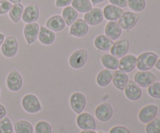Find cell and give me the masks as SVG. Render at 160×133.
<instances>
[{"label":"cell","mask_w":160,"mask_h":133,"mask_svg":"<svg viewBox=\"0 0 160 133\" xmlns=\"http://www.w3.org/2000/svg\"><path fill=\"white\" fill-rule=\"evenodd\" d=\"M158 60V55L152 51H146L137 58V68L140 71H148L155 66Z\"/></svg>","instance_id":"1"},{"label":"cell","mask_w":160,"mask_h":133,"mask_svg":"<svg viewBox=\"0 0 160 133\" xmlns=\"http://www.w3.org/2000/svg\"><path fill=\"white\" fill-rule=\"evenodd\" d=\"M21 104L23 110L29 114H36L42 110L38 98L31 93H28L23 97Z\"/></svg>","instance_id":"2"},{"label":"cell","mask_w":160,"mask_h":133,"mask_svg":"<svg viewBox=\"0 0 160 133\" xmlns=\"http://www.w3.org/2000/svg\"><path fill=\"white\" fill-rule=\"evenodd\" d=\"M88 59V53L85 49L73 51L69 58V64L74 69H80L85 65Z\"/></svg>","instance_id":"3"},{"label":"cell","mask_w":160,"mask_h":133,"mask_svg":"<svg viewBox=\"0 0 160 133\" xmlns=\"http://www.w3.org/2000/svg\"><path fill=\"white\" fill-rule=\"evenodd\" d=\"M18 41L14 36H9L4 40L1 47L2 54L6 58H12L18 51Z\"/></svg>","instance_id":"4"},{"label":"cell","mask_w":160,"mask_h":133,"mask_svg":"<svg viewBox=\"0 0 160 133\" xmlns=\"http://www.w3.org/2000/svg\"><path fill=\"white\" fill-rule=\"evenodd\" d=\"M139 20V16L133 12L127 11L123 12L121 17L118 20V23L122 29L125 31H130L133 29Z\"/></svg>","instance_id":"5"},{"label":"cell","mask_w":160,"mask_h":133,"mask_svg":"<svg viewBox=\"0 0 160 133\" xmlns=\"http://www.w3.org/2000/svg\"><path fill=\"white\" fill-rule=\"evenodd\" d=\"M23 80L21 74L17 70H12L6 78V87L10 91L17 92L21 90Z\"/></svg>","instance_id":"6"},{"label":"cell","mask_w":160,"mask_h":133,"mask_svg":"<svg viewBox=\"0 0 160 133\" xmlns=\"http://www.w3.org/2000/svg\"><path fill=\"white\" fill-rule=\"evenodd\" d=\"M134 81L142 88H148L151 84L156 81V76L152 72L139 71L135 73L134 76Z\"/></svg>","instance_id":"7"},{"label":"cell","mask_w":160,"mask_h":133,"mask_svg":"<svg viewBox=\"0 0 160 133\" xmlns=\"http://www.w3.org/2000/svg\"><path fill=\"white\" fill-rule=\"evenodd\" d=\"M77 125L82 130H95L96 122L91 114L84 112L78 115L76 120Z\"/></svg>","instance_id":"8"},{"label":"cell","mask_w":160,"mask_h":133,"mask_svg":"<svg viewBox=\"0 0 160 133\" xmlns=\"http://www.w3.org/2000/svg\"><path fill=\"white\" fill-rule=\"evenodd\" d=\"M70 104L72 110L77 114L82 113L87 104V100L82 93L76 92L70 96Z\"/></svg>","instance_id":"9"},{"label":"cell","mask_w":160,"mask_h":133,"mask_svg":"<svg viewBox=\"0 0 160 133\" xmlns=\"http://www.w3.org/2000/svg\"><path fill=\"white\" fill-rule=\"evenodd\" d=\"M89 31V26L84 19H77L71 24L70 28V35L76 37H83L88 34Z\"/></svg>","instance_id":"10"},{"label":"cell","mask_w":160,"mask_h":133,"mask_svg":"<svg viewBox=\"0 0 160 133\" xmlns=\"http://www.w3.org/2000/svg\"><path fill=\"white\" fill-rule=\"evenodd\" d=\"M158 113V107L155 104H148L140 110L138 113L139 121L144 124H148L152 121Z\"/></svg>","instance_id":"11"},{"label":"cell","mask_w":160,"mask_h":133,"mask_svg":"<svg viewBox=\"0 0 160 133\" xmlns=\"http://www.w3.org/2000/svg\"><path fill=\"white\" fill-rule=\"evenodd\" d=\"M95 114L98 121L106 122L112 118L113 115V109L109 103H102L96 107Z\"/></svg>","instance_id":"12"},{"label":"cell","mask_w":160,"mask_h":133,"mask_svg":"<svg viewBox=\"0 0 160 133\" xmlns=\"http://www.w3.org/2000/svg\"><path fill=\"white\" fill-rule=\"evenodd\" d=\"M39 15L40 11L38 5L35 3H31L23 9L22 20L26 23H35L38 20Z\"/></svg>","instance_id":"13"},{"label":"cell","mask_w":160,"mask_h":133,"mask_svg":"<svg viewBox=\"0 0 160 133\" xmlns=\"http://www.w3.org/2000/svg\"><path fill=\"white\" fill-rule=\"evenodd\" d=\"M40 26L38 23H27L23 28V36L28 45L34 43L38 37Z\"/></svg>","instance_id":"14"},{"label":"cell","mask_w":160,"mask_h":133,"mask_svg":"<svg viewBox=\"0 0 160 133\" xmlns=\"http://www.w3.org/2000/svg\"><path fill=\"white\" fill-rule=\"evenodd\" d=\"M104 16L103 12L99 8H92L90 11L86 12L84 16V20L91 26H96L103 21Z\"/></svg>","instance_id":"15"},{"label":"cell","mask_w":160,"mask_h":133,"mask_svg":"<svg viewBox=\"0 0 160 133\" xmlns=\"http://www.w3.org/2000/svg\"><path fill=\"white\" fill-rule=\"evenodd\" d=\"M124 93L128 100L132 101H138L142 96V88L134 81H128L124 89Z\"/></svg>","instance_id":"16"},{"label":"cell","mask_w":160,"mask_h":133,"mask_svg":"<svg viewBox=\"0 0 160 133\" xmlns=\"http://www.w3.org/2000/svg\"><path fill=\"white\" fill-rule=\"evenodd\" d=\"M130 48V42L127 39L113 43L110 48V54L117 58H122L128 54Z\"/></svg>","instance_id":"17"},{"label":"cell","mask_w":160,"mask_h":133,"mask_svg":"<svg viewBox=\"0 0 160 133\" xmlns=\"http://www.w3.org/2000/svg\"><path fill=\"white\" fill-rule=\"evenodd\" d=\"M137 65V57L134 55H126L120 59L119 69L120 71L128 73H131Z\"/></svg>","instance_id":"18"},{"label":"cell","mask_w":160,"mask_h":133,"mask_svg":"<svg viewBox=\"0 0 160 133\" xmlns=\"http://www.w3.org/2000/svg\"><path fill=\"white\" fill-rule=\"evenodd\" d=\"M105 19L109 21H117L120 19L123 11L122 8L112 4L106 5L102 10Z\"/></svg>","instance_id":"19"},{"label":"cell","mask_w":160,"mask_h":133,"mask_svg":"<svg viewBox=\"0 0 160 133\" xmlns=\"http://www.w3.org/2000/svg\"><path fill=\"white\" fill-rule=\"evenodd\" d=\"M56 38V34L54 31H51L50 29L47 28L46 26H40L39 30L38 37V39L39 41L44 45H51L55 42Z\"/></svg>","instance_id":"20"},{"label":"cell","mask_w":160,"mask_h":133,"mask_svg":"<svg viewBox=\"0 0 160 133\" xmlns=\"http://www.w3.org/2000/svg\"><path fill=\"white\" fill-rule=\"evenodd\" d=\"M123 29L117 21H109L105 27V34L112 40L120 37Z\"/></svg>","instance_id":"21"},{"label":"cell","mask_w":160,"mask_h":133,"mask_svg":"<svg viewBox=\"0 0 160 133\" xmlns=\"http://www.w3.org/2000/svg\"><path fill=\"white\" fill-rule=\"evenodd\" d=\"M128 81H129V77L124 72H122L120 70H116L112 73V82L114 87L118 89L119 90H121V91L124 90Z\"/></svg>","instance_id":"22"},{"label":"cell","mask_w":160,"mask_h":133,"mask_svg":"<svg viewBox=\"0 0 160 133\" xmlns=\"http://www.w3.org/2000/svg\"><path fill=\"white\" fill-rule=\"evenodd\" d=\"M45 26L54 32H59L65 28L66 23L60 15H55L48 19Z\"/></svg>","instance_id":"23"},{"label":"cell","mask_w":160,"mask_h":133,"mask_svg":"<svg viewBox=\"0 0 160 133\" xmlns=\"http://www.w3.org/2000/svg\"><path fill=\"white\" fill-rule=\"evenodd\" d=\"M113 45V41L106 35L97 36L94 40V45L99 51H109Z\"/></svg>","instance_id":"24"},{"label":"cell","mask_w":160,"mask_h":133,"mask_svg":"<svg viewBox=\"0 0 160 133\" xmlns=\"http://www.w3.org/2000/svg\"><path fill=\"white\" fill-rule=\"evenodd\" d=\"M118 58L112 55L111 54H105L101 57V62L103 66L109 70H117L119 68Z\"/></svg>","instance_id":"25"},{"label":"cell","mask_w":160,"mask_h":133,"mask_svg":"<svg viewBox=\"0 0 160 133\" xmlns=\"http://www.w3.org/2000/svg\"><path fill=\"white\" fill-rule=\"evenodd\" d=\"M62 17L65 21L66 25L71 26L72 23L77 20L78 17V12L73 7V6H68L65 7L62 10Z\"/></svg>","instance_id":"26"},{"label":"cell","mask_w":160,"mask_h":133,"mask_svg":"<svg viewBox=\"0 0 160 133\" xmlns=\"http://www.w3.org/2000/svg\"><path fill=\"white\" fill-rule=\"evenodd\" d=\"M112 79V73L109 69H105L101 70L97 75L96 83L99 87H106L109 85Z\"/></svg>","instance_id":"27"},{"label":"cell","mask_w":160,"mask_h":133,"mask_svg":"<svg viewBox=\"0 0 160 133\" xmlns=\"http://www.w3.org/2000/svg\"><path fill=\"white\" fill-rule=\"evenodd\" d=\"M23 6L20 3L13 4L9 12V17L13 23H18L22 19V15L23 12Z\"/></svg>","instance_id":"28"},{"label":"cell","mask_w":160,"mask_h":133,"mask_svg":"<svg viewBox=\"0 0 160 133\" xmlns=\"http://www.w3.org/2000/svg\"><path fill=\"white\" fill-rule=\"evenodd\" d=\"M71 5L78 12L81 13H86L92 9V4L90 0H73Z\"/></svg>","instance_id":"29"},{"label":"cell","mask_w":160,"mask_h":133,"mask_svg":"<svg viewBox=\"0 0 160 133\" xmlns=\"http://www.w3.org/2000/svg\"><path fill=\"white\" fill-rule=\"evenodd\" d=\"M16 133H33V126L29 121L20 120L16 122L13 126Z\"/></svg>","instance_id":"30"},{"label":"cell","mask_w":160,"mask_h":133,"mask_svg":"<svg viewBox=\"0 0 160 133\" xmlns=\"http://www.w3.org/2000/svg\"><path fill=\"white\" fill-rule=\"evenodd\" d=\"M128 6L134 12H142L145 9V0H128Z\"/></svg>","instance_id":"31"},{"label":"cell","mask_w":160,"mask_h":133,"mask_svg":"<svg viewBox=\"0 0 160 133\" xmlns=\"http://www.w3.org/2000/svg\"><path fill=\"white\" fill-rule=\"evenodd\" d=\"M146 133H160V118H155L145 126Z\"/></svg>","instance_id":"32"},{"label":"cell","mask_w":160,"mask_h":133,"mask_svg":"<svg viewBox=\"0 0 160 133\" xmlns=\"http://www.w3.org/2000/svg\"><path fill=\"white\" fill-rule=\"evenodd\" d=\"M13 132V126L10 119L7 117H5L0 120V133H12Z\"/></svg>","instance_id":"33"},{"label":"cell","mask_w":160,"mask_h":133,"mask_svg":"<svg viewBox=\"0 0 160 133\" xmlns=\"http://www.w3.org/2000/svg\"><path fill=\"white\" fill-rule=\"evenodd\" d=\"M35 133H52L51 125L45 121H40L35 126Z\"/></svg>","instance_id":"34"},{"label":"cell","mask_w":160,"mask_h":133,"mask_svg":"<svg viewBox=\"0 0 160 133\" xmlns=\"http://www.w3.org/2000/svg\"><path fill=\"white\" fill-rule=\"evenodd\" d=\"M148 93L151 97L160 99V82L155 81L148 87Z\"/></svg>","instance_id":"35"},{"label":"cell","mask_w":160,"mask_h":133,"mask_svg":"<svg viewBox=\"0 0 160 133\" xmlns=\"http://www.w3.org/2000/svg\"><path fill=\"white\" fill-rule=\"evenodd\" d=\"M12 6V3L8 0H0V15L8 13Z\"/></svg>","instance_id":"36"},{"label":"cell","mask_w":160,"mask_h":133,"mask_svg":"<svg viewBox=\"0 0 160 133\" xmlns=\"http://www.w3.org/2000/svg\"><path fill=\"white\" fill-rule=\"evenodd\" d=\"M109 133H131L130 130L123 126H114L109 130Z\"/></svg>","instance_id":"37"},{"label":"cell","mask_w":160,"mask_h":133,"mask_svg":"<svg viewBox=\"0 0 160 133\" xmlns=\"http://www.w3.org/2000/svg\"><path fill=\"white\" fill-rule=\"evenodd\" d=\"M110 4L115 5L120 8H125L128 6V0H109Z\"/></svg>","instance_id":"38"},{"label":"cell","mask_w":160,"mask_h":133,"mask_svg":"<svg viewBox=\"0 0 160 133\" xmlns=\"http://www.w3.org/2000/svg\"><path fill=\"white\" fill-rule=\"evenodd\" d=\"M73 0H56V7L57 8H62V7H67V6H70Z\"/></svg>","instance_id":"39"},{"label":"cell","mask_w":160,"mask_h":133,"mask_svg":"<svg viewBox=\"0 0 160 133\" xmlns=\"http://www.w3.org/2000/svg\"><path fill=\"white\" fill-rule=\"evenodd\" d=\"M6 115V109L2 104H0V120L5 118Z\"/></svg>","instance_id":"40"},{"label":"cell","mask_w":160,"mask_h":133,"mask_svg":"<svg viewBox=\"0 0 160 133\" xmlns=\"http://www.w3.org/2000/svg\"><path fill=\"white\" fill-rule=\"evenodd\" d=\"M105 0H91V2H92V5L95 6V5L98 4V3H101L102 2H104Z\"/></svg>","instance_id":"41"},{"label":"cell","mask_w":160,"mask_h":133,"mask_svg":"<svg viewBox=\"0 0 160 133\" xmlns=\"http://www.w3.org/2000/svg\"><path fill=\"white\" fill-rule=\"evenodd\" d=\"M4 40H5L4 34H2V33H0V46H2V43L4 42Z\"/></svg>","instance_id":"42"},{"label":"cell","mask_w":160,"mask_h":133,"mask_svg":"<svg viewBox=\"0 0 160 133\" xmlns=\"http://www.w3.org/2000/svg\"><path fill=\"white\" fill-rule=\"evenodd\" d=\"M155 66H156V68L158 70H159L160 71V58L158 59L157 62H156V63L155 64Z\"/></svg>","instance_id":"43"},{"label":"cell","mask_w":160,"mask_h":133,"mask_svg":"<svg viewBox=\"0 0 160 133\" xmlns=\"http://www.w3.org/2000/svg\"><path fill=\"white\" fill-rule=\"evenodd\" d=\"M8 1L10 2L12 4H17V3H20L22 0H8Z\"/></svg>","instance_id":"44"},{"label":"cell","mask_w":160,"mask_h":133,"mask_svg":"<svg viewBox=\"0 0 160 133\" xmlns=\"http://www.w3.org/2000/svg\"><path fill=\"white\" fill-rule=\"evenodd\" d=\"M80 133H97L95 130H83Z\"/></svg>","instance_id":"45"},{"label":"cell","mask_w":160,"mask_h":133,"mask_svg":"<svg viewBox=\"0 0 160 133\" xmlns=\"http://www.w3.org/2000/svg\"><path fill=\"white\" fill-rule=\"evenodd\" d=\"M98 133H105V132H98Z\"/></svg>","instance_id":"46"},{"label":"cell","mask_w":160,"mask_h":133,"mask_svg":"<svg viewBox=\"0 0 160 133\" xmlns=\"http://www.w3.org/2000/svg\"><path fill=\"white\" fill-rule=\"evenodd\" d=\"M0 96H1V90H0Z\"/></svg>","instance_id":"47"}]
</instances>
